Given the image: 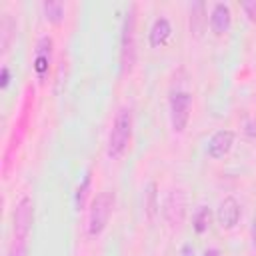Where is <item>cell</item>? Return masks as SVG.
Segmentation results:
<instances>
[{
    "label": "cell",
    "instance_id": "1",
    "mask_svg": "<svg viewBox=\"0 0 256 256\" xmlns=\"http://www.w3.org/2000/svg\"><path fill=\"white\" fill-rule=\"evenodd\" d=\"M132 128H134L132 108L130 106H120L116 116H114L110 134H108V144H106L108 158L118 160L126 152V148H128V144L132 140Z\"/></svg>",
    "mask_w": 256,
    "mask_h": 256
},
{
    "label": "cell",
    "instance_id": "2",
    "mask_svg": "<svg viewBox=\"0 0 256 256\" xmlns=\"http://www.w3.org/2000/svg\"><path fill=\"white\" fill-rule=\"evenodd\" d=\"M136 64V6L130 4L120 30V74L126 76Z\"/></svg>",
    "mask_w": 256,
    "mask_h": 256
},
{
    "label": "cell",
    "instance_id": "3",
    "mask_svg": "<svg viewBox=\"0 0 256 256\" xmlns=\"http://www.w3.org/2000/svg\"><path fill=\"white\" fill-rule=\"evenodd\" d=\"M114 204H116V194L112 190H104L96 194V198L90 204V212H88V236L90 238H98L106 230L110 216L114 212Z\"/></svg>",
    "mask_w": 256,
    "mask_h": 256
},
{
    "label": "cell",
    "instance_id": "4",
    "mask_svg": "<svg viewBox=\"0 0 256 256\" xmlns=\"http://www.w3.org/2000/svg\"><path fill=\"white\" fill-rule=\"evenodd\" d=\"M186 208H188V198H186V192L182 188H172L166 192L164 200H162V216L164 220L172 226V228H178L184 224V218H186Z\"/></svg>",
    "mask_w": 256,
    "mask_h": 256
},
{
    "label": "cell",
    "instance_id": "5",
    "mask_svg": "<svg viewBox=\"0 0 256 256\" xmlns=\"http://www.w3.org/2000/svg\"><path fill=\"white\" fill-rule=\"evenodd\" d=\"M170 126L172 132L182 134L190 122V110H192V94L186 90H176L170 96Z\"/></svg>",
    "mask_w": 256,
    "mask_h": 256
},
{
    "label": "cell",
    "instance_id": "6",
    "mask_svg": "<svg viewBox=\"0 0 256 256\" xmlns=\"http://www.w3.org/2000/svg\"><path fill=\"white\" fill-rule=\"evenodd\" d=\"M34 224V200L30 196H22L12 212V232L14 238H28Z\"/></svg>",
    "mask_w": 256,
    "mask_h": 256
},
{
    "label": "cell",
    "instance_id": "7",
    "mask_svg": "<svg viewBox=\"0 0 256 256\" xmlns=\"http://www.w3.org/2000/svg\"><path fill=\"white\" fill-rule=\"evenodd\" d=\"M52 50H54V42L48 34H42L36 42L34 48V60H32V70L38 78L40 84L46 82L48 74H50V66H52Z\"/></svg>",
    "mask_w": 256,
    "mask_h": 256
},
{
    "label": "cell",
    "instance_id": "8",
    "mask_svg": "<svg viewBox=\"0 0 256 256\" xmlns=\"http://www.w3.org/2000/svg\"><path fill=\"white\" fill-rule=\"evenodd\" d=\"M234 132L232 130H216L212 136H210V140H208V146H206V154L212 158V160H220V158H224L230 150H232V146H234Z\"/></svg>",
    "mask_w": 256,
    "mask_h": 256
},
{
    "label": "cell",
    "instance_id": "9",
    "mask_svg": "<svg viewBox=\"0 0 256 256\" xmlns=\"http://www.w3.org/2000/svg\"><path fill=\"white\" fill-rule=\"evenodd\" d=\"M208 24H210V30L216 36H224L226 32H230V28H232V10H230V6L226 2H216L210 10Z\"/></svg>",
    "mask_w": 256,
    "mask_h": 256
},
{
    "label": "cell",
    "instance_id": "10",
    "mask_svg": "<svg viewBox=\"0 0 256 256\" xmlns=\"http://www.w3.org/2000/svg\"><path fill=\"white\" fill-rule=\"evenodd\" d=\"M216 220L220 224L222 230H232L238 220H240V204L234 196H226L220 206H218V212H216Z\"/></svg>",
    "mask_w": 256,
    "mask_h": 256
},
{
    "label": "cell",
    "instance_id": "11",
    "mask_svg": "<svg viewBox=\"0 0 256 256\" xmlns=\"http://www.w3.org/2000/svg\"><path fill=\"white\" fill-rule=\"evenodd\" d=\"M208 16H206V4L202 0H196L188 8V30L192 38H200L206 30Z\"/></svg>",
    "mask_w": 256,
    "mask_h": 256
},
{
    "label": "cell",
    "instance_id": "12",
    "mask_svg": "<svg viewBox=\"0 0 256 256\" xmlns=\"http://www.w3.org/2000/svg\"><path fill=\"white\" fill-rule=\"evenodd\" d=\"M172 36V24L166 16H158L152 26H150V32H148V42L152 48H162Z\"/></svg>",
    "mask_w": 256,
    "mask_h": 256
},
{
    "label": "cell",
    "instance_id": "13",
    "mask_svg": "<svg viewBox=\"0 0 256 256\" xmlns=\"http://www.w3.org/2000/svg\"><path fill=\"white\" fill-rule=\"evenodd\" d=\"M42 12H44V18L54 26H60L66 18V6L60 0H44L42 2Z\"/></svg>",
    "mask_w": 256,
    "mask_h": 256
},
{
    "label": "cell",
    "instance_id": "14",
    "mask_svg": "<svg viewBox=\"0 0 256 256\" xmlns=\"http://www.w3.org/2000/svg\"><path fill=\"white\" fill-rule=\"evenodd\" d=\"M144 212H146L150 222H154L158 212H160V200H158V186H156V182H148V186L144 190Z\"/></svg>",
    "mask_w": 256,
    "mask_h": 256
},
{
    "label": "cell",
    "instance_id": "15",
    "mask_svg": "<svg viewBox=\"0 0 256 256\" xmlns=\"http://www.w3.org/2000/svg\"><path fill=\"white\" fill-rule=\"evenodd\" d=\"M90 190H92V170L88 168V170H86V174H84V178H82V182H80V184H78V188H76V194H74V206H76V210H78V212L86 208V202H88Z\"/></svg>",
    "mask_w": 256,
    "mask_h": 256
},
{
    "label": "cell",
    "instance_id": "16",
    "mask_svg": "<svg viewBox=\"0 0 256 256\" xmlns=\"http://www.w3.org/2000/svg\"><path fill=\"white\" fill-rule=\"evenodd\" d=\"M210 224H212V210L208 206H200L194 212V216H192V228H194V232L196 234H204V232H208Z\"/></svg>",
    "mask_w": 256,
    "mask_h": 256
},
{
    "label": "cell",
    "instance_id": "17",
    "mask_svg": "<svg viewBox=\"0 0 256 256\" xmlns=\"http://www.w3.org/2000/svg\"><path fill=\"white\" fill-rule=\"evenodd\" d=\"M0 32H2V52L6 54L10 50L14 32H16V22L12 20L10 14H2V22H0Z\"/></svg>",
    "mask_w": 256,
    "mask_h": 256
},
{
    "label": "cell",
    "instance_id": "18",
    "mask_svg": "<svg viewBox=\"0 0 256 256\" xmlns=\"http://www.w3.org/2000/svg\"><path fill=\"white\" fill-rule=\"evenodd\" d=\"M8 256H28V238H14L8 248Z\"/></svg>",
    "mask_w": 256,
    "mask_h": 256
},
{
    "label": "cell",
    "instance_id": "19",
    "mask_svg": "<svg viewBox=\"0 0 256 256\" xmlns=\"http://www.w3.org/2000/svg\"><path fill=\"white\" fill-rule=\"evenodd\" d=\"M242 10H244L246 18H248L252 24H256V0H244V2H242Z\"/></svg>",
    "mask_w": 256,
    "mask_h": 256
},
{
    "label": "cell",
    "instance_id": "20",
    "mask_svg": "<svg viewBox=\"0 0 256 256\" xmlns=\"http://www.w3.org/2000/svg\"><path fill=\"white\" fill-rule=\"evenodd\" d=\"M8 84H10V68L4 64V66H2V70H0V88H2V90H6V88H8Z\"/></svg>",
    "mask_w": 256,
    "mask_h": 256
},
{
    "label": "cell",
    "instance_id": "21",
    "mask_svg": "<svg viewBox=\"0 0 256 256\" xmlns=\"http://www.w3.org/2000/svg\"><path fill=\"white\" fill-rule=\"evenodd\" d=\"M244 134L248 138H256V118H250L244 122Z\"/></svg>",
    "mask_w": 256,
    "mask_h": 256
},
{
    "label": "cell",
    "instance_id": "22",
    "mask_svg": "<svg viewBox=\"0 0 256 256\" xmlns=\"http://www.w3.org/2000/svg\"><path fill=\"white\" fill-rule=\"evenodd\" d=\"M250 240H252V244L256 246V216H254V220H252V224H250Z\"/></svg>",
    "mask_w": 256,
    "mask_h": 256
},
{
    "label": "cell",
    "instance_id": "23",
    "mask_svg": "<svg viewBox=\"0 0 256 256\" xmlns=\"http://www.w3.org/2000/svg\"><path fill=\"white\" fill-rule=\"evenodd\" d=\"M202 256H220V250L218 248H208V250H204Z\"/></svg>",
    "mask_w": 256,
    "mask_h": 256
},
{
    "label": "cell",
    "instance_id": "24",
    "mask_svg": "<svg viewBox=\"0 0 256 256\" xmlns=\"http://www.w3.org/2000/svg\"><path fill=\"white\" fill-rule=\"evenodd\" d=\"M182 254H184V256H194V248H192L190 244H186L184 250H182Z\"/></svg>",
    "mask_w": 256,
    "mask_h": 256
}]
</instances>
